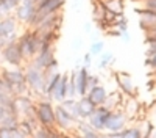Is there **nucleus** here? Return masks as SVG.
<instances>
[{"instance_id":"nucleus-42","label":"nucleus","mask_w":156,"mask_h":138,"mask_svg":"<svg viewBox=\"0 0 156 138\" xmlns=\"http://www.w3.org/2000/svg\"><path fill=\"white\" fill-rule=\"evenodd\" d=\"M98 138H109L106 132H98Z\"/></svg>"},{"instance_id":"nucleus-24","label":"nucleus","mask_w":156,"mask_h":138,"mask_svg":"<svg viewBox=\"0 0 156 138\" xmlns=\"http://www.w3.org/2000/svg\"><path fill=\"white\" fill-rule=\"evenodd\" d=\"M101 52H105V41L97 39V41H94L92 44H90L89 54L92 57H98V55H101Z\"/></svg>"},{"instance_id":"nucleus-4","label":"nucleus","mask_w":156,"mask_h":138,"mask_svg":"<svg viewBox=\"0 0 156 138\" xmlns=\"http://www.w3.org/2000/svg\"><path fill=\"white\" fill-rule=\"evenodd\" d=\"M34 115L36 121L41 127L51 129L55 127V105L51 100L41 97L39 100H34Z\"/></svg>"},{"instance_id":"nucleus-21","label":"nucleus","mask_w":156,"mask_h":138,"mask_svg":"<svg viewBox=\"0 0 156 138\" xmlns=\"http://www.w3.org/2000/svg\"><path fill=\"white\" fill-rule=\"evenodd\" d=\"M105 6H106V9L114 13L117 17L125 16V2H123V0H111V2L106 3Z\"/></svg>"},{"instance_id":"nucleus-31","label":"nucleus","mask_w":156,"mask_h":138,"mask_svg":"<svg viewBox=\"0 0 156 138\" xmlns=\"http://www.w3.org/2000/svg\"><path fill=\"white\" fill-rule=\"evenodd\" d=\"M145 46H147V55L148 54H156V41L145 43Z\"/></svg>"},{"instance_id":"nucleus-5","label":"nucleus","mask_w":156,"mask_h":138,"mask_svg":"<svg viewBox=\"0 0 156 138\" xmlns=\"http://www.w3.org/2000/svg\"><path fill=\"white\" fill-rule=\"evenodd\" d=\"M80 119H75L67 110H64L59 104L55 105V129H58L59 132H66V133H72L76 127V124Z\"/></svg>"},{"instance_id":"nucleus-18","label":"nucleus","mask_w":156,"mask_h":138,"mask_svg":"<svg viewBox=\"0 0 156 138\" xmlns=\"http://www.w3.org/2000/svg\"><path fill=\"white\" fill-rule=\"evenodd\" d=\"M106 96H108V91H106V88L103 86L101 83L97 85V86H94V88H90V90L87 91V94H86V97L95 107H101L103 102H105V99H106Z\"/></svg>"},{"instance_id":"nucleus-6","label":"nucleus","mask_w":156,"mask_h":138,"mask_svg":"<svg viewBox=\"0 0 156 138\" xmlns=\"http://www.w3.org/2000/svg\"><path fill=\"white\" fill-rule=\"evenodd\" d=\"M0 57H2V60L6 63L9 68H23V66H25V61H23V58H22V55H20L19 47H17V41L8 43V44L3 47Z\"/></svg>"},{"instance_id":"nucleus-14","label":"nucleus","mask_w":156,"mask_h":138,"mask_svg":"<svg viewBox=\"0 0 156 138\" xmlns=\"http://www.w3.org/2000/svg\"><path fill=\"white\" fill-rule=\"evenodd\" d=\"M137 14H139V27L142 32L148 33L151 30H156V13L139 9Z\"/></svg>"},{"instance_id":"nucleus-20","label":"nucleus","mask_w":156,"mask_h":138,"mask_svg":"<svg viewBox=\"0 0 156 138\" xmlns=\"http://www.w3.org/2000/svg\"><path fill=\"white\" fill-rule=\"evenodd\" d=\"M19 121L20 119L14 115V113H6V115L3 116V119L0 121V127L8 129V130H14V129H17Z\"/></svg>"},{"instance_id":"nucleus-26","label":"nucleus","mask_w":156,"mask_h":138,"mask_svg":"<svg viewBox=\"0 0 156 138\" xmlns=\"http://www.w3.org/2000/svg\"><path fill=\"white\" fill-rule=\"evenodd\" d=\"M145 9V11H153L156 13V0H142L140 6H136V11Z\"/></svg>"},{"instance_id":"nucleus-8","label":"nucleus","mask_w":156,"mask_h":138,"mask_svg":"<svg viewBox=\"0 0 156 138\" xmlns=\"http://www.w3.org/2000/svg\"><path fill=\"white\" fill-rule=\"evenodd\" d=\"M126 116L122 110H117V111H111L106 121H105V132H122L126 127Z\"/></svg>"},{"instance_id":"nucleus-16","label":"nucleus","mask_w":156,"mask_h":138,"mask_svg":"<svg viewBox=\"0 0 156 138\" xmlns=\"http://www.w3.org/2000/svg\"><path fill=\"white\" fill-rule=\"evenodd\" d=\"M122 111L125 113L126 119H139L140 118V104L134 97H128L126 100H123V107Z\"/></svg>"},{"instance_id":"nucleus-34","label":"nucleus","mask_w":156,"mask_h":138,"mask_svg":"<svg viewBox=\"0 0 156 138\" xmlns=\"http://www.w3.org/2000/svg\"><path fill=\"white\" fill-rule=\"evenodd\" d=\"M48 138H61V132L55 127L48 129Z\"/></svg>"},{"instance_id":"nucleus-13","label":"nucleus","mask_w":156,"mask_h":138,"mask_svg":"<svg viewBox=\"0 0 156 138\" xmlns=\"http://www.w3.org/2000/svg\"><path fill=\"white\" fill-rule=\"evenodd\" d=\"M67 88H69V74H62L61 80L58 82L53 93L50 94L48 100H51V102H55V104H61L62 100L67 97Z\"/></svg>"},{"instance_id":"nucleus-28","label":"nucleus","mask_w":156,"mask_h":138,"mask_svg":"<svg viewBox=\"0 0 156 138\" xmlns=\"http://www.w3.org/2000/svg\"><path fill=\"white\" fill-rule=\"evenodd\" d=\"M147 113H148V116H145V118L150 121V124L153 125V127H156V100L151 104V107L147 110Z\"/></svg>"},{"instance_id":"nucleus-36","label":"nucleus","mask_w":156,"mask_h":138,"mask_svg":"<svg viewBox=\"0 0 156 138\" xmlns=\"http://www.w3.org/2000/svg\"><path fill=\"white\" fill-rule=\"evenodd\" d=\"M0 138H11V130L0 127Z\"/></svg>"},{"instance_id":"nucleus-39","label":"nucleus","mask_w":156,"mask_h":138,"mask_svg":"<svg viewBox=\"0 0 156 138\" xmlns=\"http://www.w3.org/2000/svg\"><path fill=\"white\" fill-rule=\"evenodd\" d=\"M120 36L123 38V41H125V43H129V41H131V38H129V33H128V32H125V33H122Z\"/></svg>"},{"instance_id":"nucleus-17","label":"nucleus","mask_w":156,"mask_h":138,"mask_svg":"<svg viewBox=\"0 0 156 138\" xmlns=\"http://www.w3.org/2000/svg\"><path fill=\"white\" fill-rule=\"evenodd\" d=\"M103 108H106L108 111H117V110H122L123 107V96L120 91H112L108 93L105 102L101 105Z\"/></svg>"},{"instance_id":"nucleus-29","label":"nucleus","mask_w":156,"mask_h":138,"mask_svg":"<svg viewBox=\"0 0 156 138\" xmlns=\"http://www.w3.org/2000/svg\"><path fill=\"white\" fill-rule=\"evenodd\" d=\"M145 66L151 72H156V54H148L145 57Z\"/></svg>"},{"instance_id":"nucleus-30","label":"nucleus","mask_w":156,"mask_h":138,"mask_svg":"<svg viewBox=\"0 0 156 138\" xmlns=\"http://www.w3.org/2000/svg\"><path fill=\"white\" fill-rule=\"evenodd\" d=\"M97 85H100V77L98 75H90L89 74V77H87V91L90 90V88L97 86Z\"/></svg>"},{"instance_id":"nucleus-15","label":"nucleus","mask_w":156,"mask_h":138,"mask_svg":"<svg viewBox=\"0 0 156 138\" xmlns=\"http://www.w3.org/2000/svg\"><path fill=\"white\" fill-rule=\"evenodd\" d=\"M95 105L90 102V100L83 96V97H78L76 99V110H78V119H81V121H86L92 113L95 111Z\"/></svg>"},{"instance_id":"nucleus-27","label":"nucleus","mask_w":156,"mask_h":138,"mask_svg":"<svg viewBox=\"0 0 156 138\" xmlns=\"http://www.w3.org/2000/svg\"><path fill=\"white\" fill-rule=\"evenodd\" d=\"M122 138H142V136L137 132V129L133 125V127H125L122 130Z\"/></svg>"},{"instance_id":"nucleus-22","label":"nucleus","mask_w":156,"mask_h":138,"mask_svg":"<svg viewBox=\"0 0 156 138\" xmlns=\"http://www.w3.org/2000/svg\"><path fill=\"white\" fill-rule=\"evenodd\" d=\"M105 11H106V6L103 5V3L95 2V0H94V3H92V19H94V22H97V24L103 22Z\"/></svg>"},{"instance_id":"nucleus-7","label":"nucleus","mask_w":156,"mask_h":138,"mask_svg":"<svg viewBox=\"0 0 156 138\" xmlns=\"http://www.w3.org/2000/svg\"><path fill=\"white\" fill-rule=\"evenodd\" d=\"M34 14H36V5L34 2H20L14 13H12V16L16 17V21L19 24H23L27 25V28L31 25L33 19H34Z\"/></svg>"},{"instance_id":"nucleus-25","label":"nucleus","mask_w":156,"mask_h":138,"mask_svg":"<svg viewBox=\"0 0 156 138\" xmlns=\"http://www.w3.org/2000/svg\"><path fill=\"white\" fill-rule=\"evenodd\" d=\"M112 61H114V54L112 52H101L100 61H98V68L100 69H106L108 66H111Z\"/></svg>"},{"instance_id":"nucleus-23","label":"nucleus","mask_w":156,"mask_h":138,"mask_svg":"<svg viewBox=\"0 0 156 138\" xmlns=\"http://www.w3.org/2000/svg\"><path fill=\"white\" fill-rule=\"evenodd\" d=\"M134 127L137 129V132L140 133L142 138H145V136L150 133V130L153 129V125L150 124V121H148L147 118H139V119H137V125H134Z\"/></svg>"},{"instance_id":"nucleus-12","label":"nucleus","mask_w":156,"mask_h":138,"mask_svg":"<svg viewBox=\"0 0 156 138\" xmlns=\"http://www.w3.org/2000/svg\"><path fill=\"white\" fill-rule=\"evenodd\" d=\"M87 77H89V69L86 66H80L75 71V90L76 97H83L87 94Z\"/></svg>"},{"instance_id":"nucleus-47","label":"nucleus","mask_w":156,"mask_h":138,"mask_svg":"<svg viewBox=\"0 0 156 138\" xmlns=\"http://www.w3.org/2000/svg\"><path fill=\"white\" fill-rule=\"evenodd\" d=\"M0 102H2V96H0Z\"/></svg>"},{"instance_id":"nucleus-19","label":"nucleus","mask_w":156,"mask_h":138,"mask_svg":"<svg viewBox=\"0 0 156 138\" xmlns=\"http://www.w3.org/2000/svg\"><path fill=\"white\" fill-rule=\"evenodd\" d=\"M0 28H2V33L5 38H8L9 35L12 33H17V28H19V22L16 21L14 16H6L3 19H0Z\"/></svg>"},{"instance_id":"nucleus-43","label":"nucleus","mask_w":156,"mask_h":138,"mask_svg":"<svg viewBox=\"0 0 156 138\" xmlns=\"http://www.w3.org/2000/svg\"><path fill=\"white\" fill-rule=\"evenodd\" d=\"M45 2V0H34V5L37 6V5H41V3H44Z\"/></svg>"},{"instance_id":"nucleus-37","label":"nucleus","mask_w":156,"mask_h":138,"mask_svg":"<svg viewBox=\"0 0 156 138\" xmlns=\"http://www.w3.org/2000/svg\"><path fill=\"white\" fill-rule=\"evenodd\" d=\"M72 46H73L75 50H76V49H80V47H81V38H75L73 43H72Z\"/></svg>"},{"instance_id":"nucleus-2","label":"nucleus","mask_w":156,"mask_h":138,"mask_svg":"<svg viewBox=\"0 0 156 138\" xmlns=\"http://www.w3.org/2000/svg\"><path fill=\"white\" fill-rule=\"evenodd\" d=\"M17 47L20 50V55H22L23 61L30 63L39 54V49H41V39H39V36L33 30L27 28L22 35H19Z\"/></svg>"},{"instance_id":"nucleus-9","label":"nucleus","mask_w":156,"mask_h":138,"mask_svg":"<svg viewBox=\"0 0 156 138\" xmlns=\"http://www.w3.org/2000/svg\"><path fill=\"white\" fill-rule=\"evenodd\" d=\"M55 60H56V50H55V46H51V47H47V49H41V50H39V54L30 63H31L33 66H36L37 69L44 71Z\"/></svg>"},{"instance_id":"nucleus-46","label":"nucleus","mask_w":156,"mask_h":138,"mask_svg":"<svg viewBox=\"0 0 156 138\" xmlns=\"http://www.w3.org/2000/svg\"><path fill=\"white\" fill-rule=\"evenodd\" d=\"M20 2H34V0H20Z\"/></svg>"},{"instance_id":"nucleus-44","label":"nucleus","mask_w":156,"mask_h":138,"mask_svg":"<svg viewBox=\"0 0 156 138\" xmlns=\"http://www.w3.org/2000/svg\"><path fill=\"white\" fill-rule=\"evenodd\" d=\"M151 75H153V83H156V72H151Z\"/></svg>"},{"instance_id":"nucleus-33","label":"nucleus","mask_w":156,"mask_h":138,"mask_svg":"<svg viewBox=\"0 0 156 138\" xmlns=\"http://www.w3.org/2000/svg\"><path fill=\"white\" fill-rule=\"evenodd\" d=\"M145 35V43H150V41H156V30H151L148 33H144Z\"/></svg>"},{"instance_id":"nucleus-3","label":"nucleus","mask_w":156,"mask_h":138,"mask_svg":"<svg viewBox=\"0 0 156 138\" xmlns=\"http://www.w3.org/2000/svg\"><path fill=\"white\" fill-rule=\"evenodd\" d=\"M23 74H25V82H27L30 94L45 97L44 96V91H45V77H44V72L41 69H37L36 66H33L31 63H25Z\"/></svg>"},{"instance_id":"nucleus-32","label":"nucleus","mask_w":156,"mask_h":138,"mask_svg":"<svg viewBox=\"0 0 156 138\" xmlns=\"http://www.w3.org/2000/svg\"><path fill=\"white\" fill-rule=\"evenodd\" d=\"M92 55H90L89 52H86L84 54V57H83V66H86V68H89L90 66V63H92Z\"/></svg>"},{"instance_id":"nucleus-45","label":"nucleus","mask_w":156,"mask_h":138,"mask_svg":"<svg viewBox=\"0 0 156 138\" xmlns=\"http://www.w3.org/2000/svg\"><path fill=\"white\" fill-rule=\"evenodd\" d=\"M5 16H3V13H2V9H0V19H3Z\"/></svg>"},{"instance_id":"nucleus-1","label":"nucleus","mask_w":156,"mask_h":138,"mask_svg":"<svg viewBox=\"0 0 156 138\" xmlns=\"http://www.w3.org/2000/svg\"><path fill=\"white\" fill-rule=\"evenodd\" d=\"M0 77L11 88L14 96L30 94L27 82H25L23 68H0Z\"/></svg>"},{"instance_id":"nucleus-11","label":"nucleus","mask_w":156,"mask_h":138,"mask_svg":"<svg viewBox=\"0 0 156 138\" xmlns=\"http://www.w3.org/2000/svg\"><path fill=\"white\" fill-rule=\"evenodd\" d=\"M109 113H111V111H108L106 108L97 107L95 111L86 119V122H87L94 130H97V132H105V121H106V118H108Z\"/></svg>"},{"instance_id":"nucleus-10","label":"nucleus","mask_w":156,"mask_h":138,"mask_svg":"<svg viewBox=\"0 0 156 138\" xmlns=\"http://www.w3.org/2000/svg\"><path fill=\"white\" fill-rule=\"evenodd\" d=\"M114 77H115L117 86L120 88V93H123L126 97H134L137 94V90H136V86L133 83V79H131V75H129L128 72L117 71Z\"/></svg>"},{"instance_id":"nucleus-41","label":"nucleus","mask_w":156,"mask_h":138,"mask_svg":"<svg viewBox=\"0 0 156 138\" xmlns=\"http://www.w3.org/2000/svg\"><path fill=\"white\" fill-rule=\"evenodd\" d=\"M61 138H76L73 133H66V132H61Z\"/></svg>"},{"instance_id":"nucleus-35","label":"nucleus","mask_w":156,"mask_h":138,"mask_svg":"<svg viewBox=\"0 0 156 138\" xmlns=\"http://www.w3.org/2000/svg\"><path fill=\"white\" fill-rule=\"evenodd\" d=\"M11 138H30V136L23 135L22 132H19L17 129H14V130H11Z\"/></svg>"},{"instance_id":"nucleus-38","label":"nucleus","mask_w":156,"mask_h":138,"mask_svg":"<svg viewBox=\"0 0 156 138\" xmlns=\"http://www.w3.org/2000/svg\"><path fill=\"white\" fill-rule=\"evenodd\" d=\"M90 32H92V24L86 22V24H84V33H90Z\"/></svg>"},{"instance_id":"nucleus-40","label":"nucleus","mask_w":156,"mask_h":138,"mask_svg":"<svg viewBox=\"0 0 156 138\" xmlns=\"http://www.w3.org/2000/svg\"><path fill=\"white\" fill-rule=\"evenodd\" d=\"M145 138H156V127H153V129L150 130V133H148Z\"/></svg>"}]
</instances>
